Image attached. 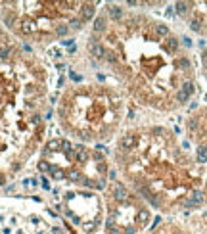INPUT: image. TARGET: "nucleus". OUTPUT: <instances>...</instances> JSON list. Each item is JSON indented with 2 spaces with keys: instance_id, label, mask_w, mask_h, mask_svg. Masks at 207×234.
Listing matches in <instances>:
<instances>
[{
  "instance_id": "nucleus-1",
  "label": "nucleus",
  "mask_w": 207,
  "mask_h": 234,
  "mask_svg": "<svg viewBox=\"0 0 207 234\" xmlns=\"http://www.w3.org/2000/svg\"><path fill=\"white\" fill-rule=\"evenodd\" d=\"M86 54L129 100L154 113L182 111L198 94V63L186 38L144 10L106 4L90 25Z\"/></svg>"
},
{
  "instance_id": "nucleus-2",
  "label": "nucleus",
  "mask_w": 207,
  "mask_h": 234,
  "mask_svg": "<svg viewBox=\"0 0 207 234\" xmlns=\"http://www.w3.org/2000/svg\"><path fill=\"white\" fill-rule=\"evenodd\" d=\"M119 178L152 209L192 215L207 207V161L184 134L161 121L123 129L113 148Z\"/></svg>"
},
{
  "instance_id": "nucleus-3",
  "label": "nucleus",
  "mask_w": 207,
  "mask_h": 234,
  "mask_svg": "<svg viewBox=\"0 0 207 234\" xmlns=\"http://www.w3.org/2000/svg\"><path fill=\"white\" fill-rule=\"evenodd\" d=\"M48 69L0 21V186L42 150Z\"/></svg>"
},
{
  "instance_id": "nucleus-4",
  "label": "nucleus",
  "mask_w": 207,
  "mask_h": 234,
  "mask_svg": "<svg viewBox=\"0 0 207 234\" xmlns=\"http://www.w3.org/2000/svg\"><path fill=\"white\" fill-rule=\"evenodd\" d=\"M127 94L115 81H81L63 86L56 104L58 125L81 144L100 146L117 138L127 117Z\"/></svg>"
},
{
  "instance_id": "nucleus-5",
  "label": "nucleus",
  "mask_w": 207,
  "mask_h": 234,
  "mask_svg": "<svg viewBox=\"0 0 207 234\" xmlns=\"http://www.w3.org/2000/svg\"><path fill=\"white\" fill-rule=\"evenodd\" d=\"M98 6V2H0V21L21 42L48 46L92 25Z\"/></svg>"
},
{
  "instance_id": "nucleus-6",
  "label": "nucleus",
  "mask_w": 207,
  "mask_h": 234,
  "mask_svg": "<svg viewBox=\"0 0 207 234\" xmlns=\"http://www.w3.org/2000/svg\"><path fill=\"white\" fill-rule=\"evenodd\" d=\"M39 169L56 184L54 192L96 190L104 192L111 178L108 161L94 146L52 138L40 150Z\"/></svg>"
},
{
  "instance_id": "nucleus-7",
  "label": "nucleus",
  "mask_w": 207,
  "mask_h": 234,
  "mask_svg": "<svg viewBox=\"0 0 207 234\" xmlns=\"http://www.w3.org/2000/svg\"><path fill=\"white\" fill-rule=\"evenodd\" d=\"M106 234H140L150 228L152 207L119 177H111L104 190Z\"/></svg>"
},
{
  "instance_id": "nucleus-8",
  "label": "nucleus",
  "mask_w": 207,
  "mask_h": 234,
  "mask_svg": "<svg viewBox=\"0 0 207 234\" xmlns=\"http://www.w3.org/2000/svg\"><path fill=\"white\" fill-rule=\"evenodd\" d=\"M182 134L207 161V106L192 109L184 117Z\"/></svg>"
},
{
  "instance_id": "nucleus-9",
  "label": "nucleus",
  "mask_w": 207,
  "mask_h": 234,
  "mask_svg": "<svg viewBox=\"0 0 207 234\" xmlns=\"http://www.w3.org/2000/svg\"><path fill=\"white\" fill-rule=\"evenodd\" d=\"M175 12L194 35L207 38V2H176Z\"/></svg>"
},
{
  "instance_id": "nucleus-10",
  "label": "nucleus",
  "mask_w": 207,
  "mask_h": 234,
  "mask_svg": "<svg viewBox=\"0 0 207 234\" xmlns=\"http://www.w3.org/2000/svg\"><path fill=\"white\" fill-rule=\"evenodd\" d=\"M140 234H198L186 221H163Z\"/></svg>"
},
{
  "instance_id": "nucleus-11",
  "label": "nucleus",
  "mask_w": 207,
  "mask_h": 234,
  "mask_svg": "<svg viewBox=\"0 0 207 234\" xmlns=\"http://www.w3.org/2000/svg\"><path fill=\"white\" fill-rule=\"evenodd\" d=\"M186 223L194 228L198 234H207V207L201 209V211H198V213L188 215Z\"/></svg>"
},
{
  "instance_id": "nucleus-12",
  "label": "nucleus",
  "mask_w": 207,
  "mask_h": 234,
  "mask_svg": "<svg viewBox=\"0 0 207 234\" xmlns=\"http://www.w3.org/2000/svg\"><path fill=\"white\" fill-rule=\"evenodd\" d=\"M200 71H201V77H203L205 84H207V46L200 54Z\"/></svg>"
}]
</instances>
